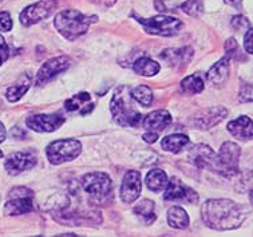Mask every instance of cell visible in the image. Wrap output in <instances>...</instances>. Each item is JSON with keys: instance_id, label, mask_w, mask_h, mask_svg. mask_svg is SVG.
<instances>
[{"instance_id": "6da1fadb", "label": "cell", "mask_w": 253, "mask_h": 237, "mask_svg": "<svg viewBox=\"0 0 253 237\" xmlns=\"http://www.w3.org/2000/svg\"><path fill=\"white\" fill-rule=\"evenodd\" d=\"M201 219L208 228L221 232L233 231L243 225L247 219V210L228 198H212L203 204Z\"/></svg>"}, {"instance_id": "7a4b0ae2", "label": "cell", "mask_w": 253, "mask_h": 237, "mask_svg": "<svg viewBox=\"0 0 253 237\" xmlns=\"http://www.w3.org/2000/svg\"><path fill=\"white\" fill-rule=\"evenodd\" d=\"M97 20V15H84L79 9H65L55 15L54 27L67 41L74 42L84 35Z\"/></svg>"}, {"instance_id": "3957f363", "label": "cell", "mask_w": 253, "mask_h": 237, "mask_svg": "<svg viewBox=\"0 0 253 237\" xmlns=\"http://www.w3.org/2000/svg\"><path fill=\"white\" fill-rule=\"evenodd\" d=\"M133 96L129 93V87L120 86L115 90L110 102V111L113 118L120 126L135 128L141 122L142 115L131 105Z\"/></svg>"}, {"instance_id": "277c9868", "label": "cell", "mask_w": 253, "mask_h": 237, "mask_svg": "<svg viewBox=\"0 0 253 237\" xmlns=\"http://www.w3.org/2000/svg\"><path fill=\"white\" fill-rule=\"evenodd\" d=\"M82 151V143L78 140H56L46 147V155L50 164L60 165L75 160Z\"/></svg>"}, {"instance_id": "5b68a950", "label": "cell", "mask_w": 253, "mask_h": 237, "mask_svg": "<svg viewBox=\"0 0 253 237\" xmlns=\"http://www.w3.org/2000/svg\"><path fill=\"white\" fill-rule=\"evenodd\" d=\"M137 20L142 24L147 34L158 35V37H174L180 34L184 27V23L180 19L166 16V15H157L149 19L137 18Z\"/></svg>"}, {"instance_id": "8992f818", "label": "cell", "mask_w": 253, "mask_h": 237, "mask_svg": "<svg viewBox=\"0 0 253 237\" xmlns=\"http://www.w3.org/2000/svg\"><path fill=\"white\" fill-rule=\"evenodd\" d=\"M3 210L7 216L31 213L34 210V191L26 187L12 188Z\"/></svg>"}, {"instance_id": "52a82bcc", "label": "cell", "mask_w": 253, "mask_h": 237, "mask_svg": "<svg viewBox=\"0 0 253 237\" xmlns=\"http://www.w3.org/2000/svg\"><path fill=\"white\" fill-rule=\"evenodd\" d=\"M241 149L235 142H224L217 154V173L226 178H233L240 173L239 162Z\"/></svg>"}, {"instance_id": "ba28073f", "label": "cell", "mask_w": 253, "mask_h": 237, "mask_svg": "<svg viewBox=\"0 0 253 237\" xmlns=\"http://www.w3.org/2000/svg\"><path fill=\"white\" fill-rule=\"evenodd\" d=\"M56 8H58V0H41L26 7L19 15V20L26 27H31L34 24L48 18Z\"/></svg>"}, {"instance_id": "9c48e42d", "label": "cell", "mask_w": 253, "mask_h": 237, "mask_svg": "<svg viewBox=\"0 0 253 237\" xmlns=\"http://www.w3.org/2000/svg\"><path fill=\"white\" fill-rule=\"evenodd\" d=\"M81 185L83 190L90 196L95 197L97 200H101L103 197L111 193V178L109 174L103 172H91V173L84 174L81 178Z\"/></svg>"}, {"instance_id": "30bf717a", "label": "cell", "mask_w": 253, "mask_h": 237, "mask_svg": "<svg viewBox=\"0 0 253 237\" xmlns=\"http://www.w3.org/2000/svg\"><path fill=\"white\" fill-rule=\"evenodd\" d=\"M70 64H71V58H69L67 55H60V56L51 58L42 64V67L37 74L35 83L38 86H44L54 78L58 77L60 73H65L66 70L70 67Z\"/></svg>"}, {"instance_id": "8fae6325", "label": "cell", "mask_w": 253, "mask_h": 237, "mask_svg": "<svg viewBox=\"0 0 253 237\" xmlns=\"http://www.w3.org/2000/svg\"><path fill=\"white\" fill-rule=\"evenodd\" d=\"M164 198L166 201H177L182 204H197L198 194L197 191L192 188L185 185L177 177H171L168 183V187L164 193Z\"/></svg>"}, {"instance_id": "7c38bea8", "label": "cell", "mask_w": 253, "mask_h": 237, "mask_svg": "<svg viewBox=\"0 0 253 237\" xmlns=\"http://www.w3.org/2000/svg\"><path fill=\"white\" fill-rule=\"evenodd\" d=\"M226 115H228V110L222 106L208 107L196 113L190 118V123L200 130H209L213 126H216L217 123H220L222 119H225Z\"/></svg>"}, {"instance_id": "4fadbf2b", "label": "cell", "mask_w": 253, "mask_h": 237, "mask_svg": "<svg viewBox=\"0 0 253 237\" xmlns=\"http://www.w3.org/2000/svg\"><path fill=\"white\" fill-rule=\"evenodd\" d=\"M37 155L33 151H15L7 157L4 168L9 176H18L26 170L33 169L37 165Z\"/></svg>"}, {"instance_id": "5bb4252c", "label": "cell", "mask_w": 253, "mask_h": 237, "mask_svg": "<svg viewBox=\"0 0 253 237\" xmlns=\"http://www.w3.org/2000/svg\"><path fill=\"white\" fill-rule=\"evenodd\" d=\"M65 123V118L59 114H34L27 117L26 125L37 133L55 132Z\"/></svg>"}, {"instance_id": "9a60e30c", "label": "cell", "mask_w": 253, "mask_h": 237, "mask_svg": "<svg viewBox=\"0 0 253 237\" xmlns=\"http://www.w3.org/2000/svg\"><path fill=\"white\" fill-rule=\"evenodd\" d=\"M189 158L198 169H209L217 173V165H218L217 154L211 146L204 145V143L196 145L189 151Z\"/></svg>"}, {"instance_id": "2e32d148", "label": "cell", "mask_w": 253, "mask_h": 237, "mask_svg": "<svg viewBox=\"0 0 253 237\" xmlns=\"http://www.w3.org/2000/svg\"><path fill=\"white\" fill-rule=\"evenodd\" d=\"M141 191H142L141 174L137 170H129L125 174L124 181L121 185V198L126 204H131L138 200Z\"/></svg>"}, {"instance_id": "e0dca14e", "label": "cell", "mask_w": 253, "mask_h": 237, "mask_svg": "<svg viewBox=\"0 0 253 237\" xmlns=\"http://www.w3.org/2000/svg\"><path fill=\"white\" fill-rule=\"evenodd\" d=\"M98 212H66L65 209H60V212L55 213V220L66 225H84L86 223L95 224L102 223V220H95Z\"/></svg>"}, {"instance_id": "ac0fdd59", "label": "cell", "mask_w": 253, "mask_h": 237, "mask_svg": "<svg viewBox=\"0 0 253 237\" xmlns=\"http://www.w3.org/2000/svg\"><path fill=\"white\" fill-rule=\"evenodd\" d=\"M230 73V58L228 55H225L224 58H221L218 62L213 64L211 70L208 71L207 78L208 82L213 85V86H222L224 83H226L228 78H229Z\"/></svg>"}, {"instance_id": "d6986e66", "label": "cell", "mask_w": 253, "mask_h": 237, "mask_svg": "<svg viewBox=\"0 0 253 237\" xmlns=\"http://www.w3.org/2000/svg\"><path fill=\"white\" fill-rule=\"evenodd\" d=\"M228 132L240 141H248L253 138V121L247 115H241L228 123Z\"/></svg>"}, {"instance_id": "ffe728a7", "label": "cell", "mask_w": 253, "mask_h": 237, "mask_svg": "<svg viewBox=\"0 0 253 237\" xmlns=\"http://www.w3.org/2000/svg\"><path fill=\"white\" fill-rule=\"evenodd\" d=\"M171 123V115L168 110H156L143 119V128L149 132L160 133Z\"/></svg>"}, {"instance_id": "44dd1931", "label": "cell", "mask_w": 253, "mask_h": 237, "mask_svg": "<svg viewBox=\"0 0 253 237\" xmlns=\"http://www.w3.org/2000/svg\"><path fill=\"white\" fill-rule=\"evenodd\" d=\"M192 56H193V50L190 47L170 48V50H165L161 54L162 59L166 60L169 64H173V66L188 63Z\"/></svg>"}, {"instance_id": "7402d4cb", "label": "cell", "mask_w": 253, "mask_h": 237, "mask_svg": "<svg viewBox=\"0 0 253 237\" xmlns=\"http://www.w3.org/2000/svg\"><path fill=\"white\" fill-rule=\"evenodd\" d=\"M168 183H169L168 174L162 169H153L146 174V187L149 188V190L154 193L165 190Z\"/></svg>"}, {"instance_id": "603a6c76", "label": "cell", "mask_w": 253, "mask_h": 237, "mask_svg": "<svg viewBox=\"0 0 253 237\" xmlns=\"http://www.w3.org/2000/svg\"><path fill=\"white\" fill-rule=\"evenodd\" d=\"M133 69L138 75L142 77H154L156 74L160 73L161 66L160 63H157L156 60H153L152 58H147V56H142L134 62Z\"/></svg>"}, {"instance_id": "cb8c5ba5", "label": "cell", "mask_w": 253, "mask_h": 237, "mask_svg": "<svg viewBox=\"0 0 253 237\" xmlns=\"http://www.w3.org/2000/svg\"><path fill=\"white\" fill-rule=\"evenodd\" d=\"M168 223L171 228L174 229H186L189 227V216L181 206H171L168 210Z\"/></svg>"}, {"instance_id": "d4e9b609", "label": "cell", "mask_w": 253, "mask_h": 237, "mask_svg": "<svg viewBox=\"0 0 253 237\" xmlns=\"http://www.w3.org/2000/svg\"><path fill=\"white\" fill-rule=\"evenodd\" d=\"M189 143H190V140L185 134H171L161 141L162 149L165 151H170V153H180Z\"/></svg>"}, {"instance_id": "484cf974", "label": "cell", "mask_w": 253, "mask_h": 237, "mask_svg": "<svg viewBox=\"0 0 253 237\" xmlns=\"http://www.w3.org/2000/svg\"><path fill=\"white\" fill-rule=\"evenodd\" d=\"M181 92L184 93V94H190V95H193V94H200V93L204 92V89H205V82H204V79L201 75H198V74H193V75H189L185 79L181 81Z\"/></svg>"}, {"instance_id": "4316f807", "label": "cell", "mask_w": 253, "mask_h": 237, "mask_svg": "<svg viewBox=\"0 0 253 237\" xmlns=\"http://www.w3.org/2000/svg\"><path fill=\"white\" fill-rule=\"evenodd\" d=\"M134 213L142 220L143 223L150 225L156 221V210H154V202L152 200L139 201L137 205L134 206Z\"/></svg>"}, {"instance_id": "83f0119b", "label": "cell", "mask_w": 253, "mask_h": 237, "mask_svg": "<svg viewBox=\"0 0 253 237\" xmlns=\"http://www.w3.org/2000/svg\"><path fill=\"white\" fill-rule=\"evenodd\" d=\"M30 86H31V78L28 77V75H24L23 79H22L20 82L7 89V92H5V98H7V100L11 102V103H15V102H18V100L28 92Z\"/></svg>"}, {"instance_id": "f1b7e54d", "label": "cell", "mask_w": 253, "mask_h": 237, "mask_svg": "<svg viewBox=\"0 0 253 237\" xmlns=\"http://www.w3.org/2000/svg\"><path fill=\"white\" fill-rule=\"evenodd\" d=\"M134 100H137L139 105H142L143 107H147L153 103L154 100V94L153 90L146 85H139V86L134 87L133 90L130 92Z\"/></svg>"}, {"instance_id": "f546056e", "label": "cell", "mask_w": 253, "mask_h": 237, "mask_svg": "<svg viewBox=\"0 0 253 237\" xmlns=\"http://www.w3.org/2000/svg\"><path fill=\"white\" fill-rule=\"evenodd\" d=\"M91 96L88 93H79L77 95L71 96L65 102V109L67 111H78L86 102H90Z\"/></svg>"}, {"instance_id": "4dcf8cb0", "label": "cell", "mask_w": 253, "mask_h": 237, "mask_svg": "<svg viewBox=\"0 0 253 237\" xmlns=\"http://www.w3.org/2000/svg\"><path fill=\"white\" fill-rule=\"evenodd\" d=\"M180 7L185 14L189 15V16H193V18L200 16L204 11L203 0H186Z\"/></svg>"}, {"instance_id": "1f68e13d", "label": "cell", "mask_w": 253, "mask_h": 237, "mask_svg": "<svg viewBox=\"0 0 253 237\" xmlns=\"http://www.w3.org/2000/svg\"><path fill=\"white\" fill-rule=\"evenodd\" d=\"M239 100L243 103L253 102V83H241L239 92Z\"/></svg>"}, {"instance_id": "d6a6232c", "label": "cell", "mask_w": 253, "mask_h": 237, "mask_svg": "<svg viewBox=\"0 0 253 237\" xmlns=\"http://www.w3.org/2000/svg\"><path fill=\"white\" fill-rule=\"evenodd\" d=\"M154 7L160 12H169V11H175L178 4L177 0H154Z\"/></svg>"}, {"instance_id": "836d02e7", "label": "cell", "mask_w": 253, "mask_h": 237, "mask_svg": "<svg viewBox=\"0 0 253 237\" xmlns=\"http://www.w3.org/2000/svg\"><path fill=\"white\" fill-rule=\"evenodd\" d=\"M12 18L7 11L0 12V32H8L12 30Z\"/></svg>"}, {"instance_id": "e575fe53", "label": "cell", "mask_w": 253, "mask_h": 237, "mask_svg": "<svg viewBox=\"0 0 253 237\" xmlns=\"http://www.w3.org/2000/svg\"><path fill=\"white\" fill-rule=\"evenodd\" d=\"M232 27L237 30V31H241V30H248L251 27V24H249L248 19L243 16V15H237V16H233L232 18Z\"/></svg>"}, {"instance_id": "d590c367", "label": "cell", "mask_w": 253, "mask_h": 237, "mask_svg": "<svg viewBox=\"0 0 253 237\" xmlns=\"http://www.w3.org/2000/svg\"><path fill=\"white\" fill-rule=\"evenodd\" d=\"M225 51L226 55L229 56L230 59L235 58L236 55L239 54V45H237V42H236L235 38H229V39L225 42Z\"/></svg>"}, {"instance_id": "8d00e7d4", "label": "cell", "mask_w": 253, "mask_h": 237, "mask_svg": "<svg viewBox=\"0 0 253 237\" xmlns=\"http://www.w3.org/2000/svg\"><path fill=\"white\" fill-rule=\"evenodd\" d=\"M9 58V47L7 42L1 35H0V66L4 63L5 60Z\"/></svg>"}, {"instance_id": "74e56055", "label": "cell", "mask_w": 253, "mask_h": 237, "mask_svg": "<svg viewBox=\"0 0 253 237\" xmlns=\"http://www.w3.org/2000/svg\"><path fill=\"white\" fill-rule=\"evenodd\" d=\"M244 48L248 54L253 55V28L249 27L244 35Z\"/></svg>"}, {"instance_id": "f35d334b", "label": "cell", "mask_w": 253, "mask_h": 237, "mask_svg": "<svg viewBox=\"0 0 253 237\" xmlns=\"http://www.w3.org/2000/svg\"><path fill=\"white\" fill-rule=\"evenodd\" d=\"M240 184L243 185L241 189H249V187H251V189H253V172H251V173H248L247 176L241 178Z\"/></svg>"}, {"instance_id": "ab89813d", "label": "cell", "mask_w": 253, "mask_h": 237, "mask_svg": "<svg viewBox=\"0 0 253 237\" xmlns=\"http://www.w3.org/2000/svg\"><path fill=\"white\" fill-rule=\"evenodd\" d=\"M143 141L147 142V143H154L158 140V133L156 132H149L143 134Z\"/></svg>"}, {"instance_id": "60d3db41", "label": "cell", "mask_w": 253, "mask_h": 237, "mask_svg": "<svg viewBox=\"0 0 253 237\" xmlns=\"http://www.w3.org/2000/svg\"><path fill=\"white\" fill-rule=\"evenodd\" d=\"M224 1L230 7H235L236 9H243V1L244 0H224Z\"/></svg>"}, {"instance_id": "b9f144b4", "label": "cell", "mask_w": 253, "mask_h": 237, "mask_svg": "<svg viewBox=\"0 0 253 237\" xmlns=\"http://www.w3.org/2000/svg\"><path fill=\"white\" fill-rule=\"evenodd\" d=\"M5 137H7V130H5L4 125L0 122V143L5 141Z\"/></svg>"}, {"instance_id": "7bdbcfd3", "label": "cell", "mask_w": 253, "mask_h": 237, "mask_svg": "<svg viewBox=\"0 0 253 237\" xmlns=\"http://www.w3.org/2000/svg\"><path fill=\"white\" fill-rule=\"evenodd\" d=\"M97 1L103 5H111V4H114L117 0H97Z\"/></svg>"}, {"instance_id": "ee69618b", "label": "cell", "mask_w": 253, "mask_h": 237, "mask_svg": "<svg viewBox=\"0 0 253 237\" xmlns=\"http://www.w3.org/2000/svg\"><path fill=\"white\" fill-rule=\"evenodd\" d=\"M249 200H251V204L253 205V189H251V193H249Z\"/></svg>"}, {"instance_id": "f6af8a7d", "label": "cell", "mask_w": 253, "mask_h": 237, "mask_svg": "<svg viewBox=\"0 0 253 237\" xmlns=\"http://www.w3.org/2000/svg\"><path fill=\"white\" fill-rule=\"evenodd\" d=\"M0 157H1V151H0Z\"/></svg>"}, {"instance_id": "bcb514c9", "label": "cell", "mask_w": 253, "mask_h": 237, "mask_svg": "<svg viewBox=\"0 0 253 237\" xmlns=\"http://www.w3.org/2000/svg\"><path fill=\"white\" fill-rule=\"evenodd\" d=\"M1 1H3V0H0V3H1Z\"/></svg>"}]
</instances>
